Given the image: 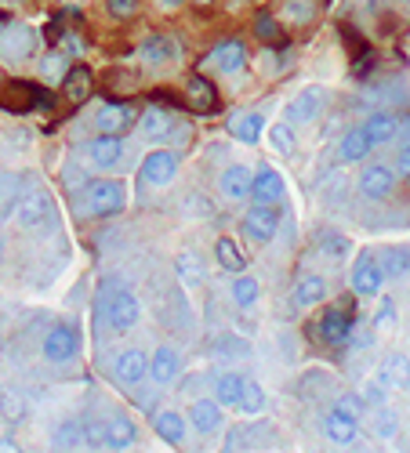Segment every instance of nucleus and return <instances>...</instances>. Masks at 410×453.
<instances>
[{
  "label": "nucleus",
  "instance_id": "a211bd4d",
  "mask_svg": "<svg viewBox=\"0 0 410 453\" xmlns=\"http://www.w3.org/2000/svg\"><path fill=\"white\" fill-rule=\"evenodd\" d=\"M218 188H221V196L226 200H247L251 196V188H254V174H251V167H244V164H233V167H226L221 171V178H218Z\"/></svg>",
  "mask_w": 410,
  "mask_h": 453
},
{
  "label": "nucleus",
  "instance_id": "13d9d810",
  "mask_svg": "<svg viewBox=\"0 0 410 453\" xmlns=\"http://www.w3.org/2000/svg\"><path fill=\"white\" fill-rule=\"evenodd\" d=\"M370 65H375V55L367 51V55H363V58H360V62L352 65V73H356V77H367V69H370Z\"/></svg>",
  "mask_w": 410,
  "mask_h": 453
},
{
  "label": "nucleus",
  "instance_id": "6e6552de",
  "mask_svg": "<svg viewBox=\"0 0 410 453\" xmlns=\"http://www.w3.org/2000/svg\"><path fill=\"white\" fill-rule=\"evenodd\" d=\"M323 105H327V91H323V88H306V91H298V95L287 102L283 120H287L290 127H298V124H313L320 112H323Z\"/></svg>",
  "mask_w": 410,
  "mask_h": 453
},
{
  "label": "nucleus",
  "instance_id": "3c124183",
  "mask_svg": "<svg viewBox=\"0 0 410 453\" xmlns=\"http://www.w3.org/2000/svg\"><path fill=\"white\" fill-rule=\"evenodd\" d=\"M269 134H273V145L280 149V153H294V131H290V124H287V120H283V124H276Z\"/></svg>",
  "mask_w": 410,
  "mask_h": 453
},
{
  "label": "nucleus",
  "instance_id": "e2e57ef3",
  "mask_svg": "<svg viewBox=\"0 0 410 453\" xmlns=\"http://www.w3.org/2000/svg\"><path fill=\"white\" fill-rule=\"evenodd\" d=\"M8 81H12V77H8V73H4V69H0V95H4V88H8Z\"/></svg>",
  "mask_w": 410,
  "mask_h": 453
},
{
  "label": "nucleus",
  "instance_id": "a19ab883",
  "mask_svg": "<svg viewBox=\"0 0 410 453\" xmlns=\"http://www.w3.org/2000/svg\"><path fill=\"white\" fill-rule=\"evenodd\" d=\"M66 73H69V58H66V55L51 51V55L41 58V81H44V84H62Z\"/></svg>",
  "mask_w": 410,
  "mask_h": 453
},
{
  "label": "nucleus",
  "instance_id": "338daca9",
  "mask_svg": "<svg viewBox=\"0 0 410 453\" xmlns=\"http://www.w3.org/2000/svg\"><path fill=\"white\" fill-rule=\"evenodd\" d=\"M197 4H214V0H197Z\"/></svg>",
  "mask_w": 410,
  "mask_h": 453
},
{
  "label": "nucleus",
  "instance_id": "ea45409f",
  "mask_svg": "<svg viewBox=\"0 0 410 453\" xmlns=\"http://www.w3.org/2000/svg\"><path fill=\"white\" fill-rule=\"evenodd\" d=\"M254 36H258L262 44H283V33H280V22H276L273 12H258V19H254Z\"/></svg>",
  "mask_w": 410,
  "mask_h": 453
},
{
  "label": "nucleus",
  "instance_id": "c03bdc74",
  "mask_svg": "<svg viewBox=\"0 0 410 453\" xmlns=\"http://www.w3.org/2000/svg\"><path fill=\"white\" fill-rule=\"evenodd\" d=\"M211 352L214 356H226V359H247L251 356V345L240 342V337H233V334H226V337H218V342L211 345Z\"/></svg>",
  "mask_w": 410,
  "mask_h": 453
},
{
  "label": "nucleus",
  "instance_id": "774afa93",
  "mask_svg": "<svg viewBox=\"0 0 410 453\" xmlns=\"http://www.w3.org/2000/svg\"><path fill=\"white\" fill-rule=\"evenodd\" d=\"M399 4H410V0H399Z\"/></svg>",
  "mask_w": 410,
  "mask_h": 453
},
{
  "label": "nucleus",
  "instance_id": "4c0bfd02",
  "mask_svg": "<svg viewBox=\"0 0 410 453\" xmlns=\"http://www.w3.org/2000/svg\"><path fill=\"white\" fill-rule=\"evenodd\" d=\"M258 297H262V287H258V280L236 273V280H233V305H240V309H254V305H258Z\"/></svg>",
  "mask_w": 410,
  "mask_h": 453
},
{
  "label": "nucleus",
  "instance_id": "20e7f679",
  "mask_svg": "<svg viewBox=\"0 0 410 453\" xmlns=\"http://www.w3.org/2000/svg\"><path fill=\"white\" fill-rule=\"evenodd\" d=\"M36 51V29H29L26 22H4L0 26V58L22 65L26 58H33Z\"/></svg>",
  "mask_w": 410,
  "mask_h": 453
},
{
  "label": "nucleus",
  "instance_id": "39448f33",
  "mask_svg": "<svg viewBox=\"0 0 410 453\" xmlns=\"http://www.w3.org/2000/svg\"><path fill=\"white\" fill-rule=\"evenodd\" d=\"M15 218H19L22 229H41L44 221L55 218V207H51V200H48V193H44V185L22 188L19 203H15Z\"/></svg>",
  "mask_w": 410,
  "mask_h": 453
},
{
  "label": "nucleus",
  "instance_id": "5fc2aeb1",
  "mask_svg": "<svg viewBox=\"0 0 410 453\" xmlns=\"http://www.w3.org/2000/svg\"><path fill=\"white\" fill-rule=\"evenodd\" d=\"M349 345H356V349H370L375 345V334H370V326H352V337H349Z\"/></svg>",
  "mask_w": 410,
  "mask_h": 453
},
{
  "label": "nucleus",
  "instance_id": "052dcab7",
  "mask_svg": "<svg viewBox=\"0 0 410 453\" xmlns=\"http://www.w3.org/2000/svg\"><path fill=\"white\" fill-rule=\"evenodd\" d=\"M8 449H19V442L12 435H0V453H8Z\"/></svg>",
  "mask_w": 410,
  "mask_h": 453
},
{
  "label": "nucleus",
  "instance_id": "72a5a7b5",
  "mask_svg": "<svg viewBox=\"0 0 410 453\" xmlns=\"http://www.w3.org/2000/svg\"><path fill=\"white\" fill-rule=\"evenodd\" d=\"M378 257L389 280H410V247H385Z\"/></svg>",
  "mask_w": 410,
  "mask_h": 453
},
{
  "label": "nucleus",
  "instance_id": "aec40b11",
  "mask_svg": "<svg viewBox=\"0 0 410 453\" xmlns=\"http://www.w3.org/2000/svg\"><path fill=\"white\" fill-rule=\"evenodd\" d=\"M178 373H182V356L171 345H164V349H157L153 356H149V377H153L157 385H171Z\"/></svg>",
  "mask_w": 410,
  "mask_h": 453
},
{
  "label": "nucleus",
  "instance_id": "e433bc0d",
  "mask_svg": "<svg viewBox=\"0 0 410 453\" xmlns=\"http://www.w3.org/2000/svg\"><path fill=\"white\" fill-rule=\"evenodd\" d=\"M51 442L58 449H77V446H88V435H84V421H62L51 435Z\"/></svg>",
  "mask_w": 410,
  "mask_h": 453
},
{
  "label": "nucleus",
  "instance_id": "a18cd8bd",
  "mask_svg": "<svg viewBox=\"0 0 410 453\" xmlns=\"http://www.w3.org/2000/svg\"><path fill=\"white\" fill-rule=\"evenodd\" d=\"M236 410H244V413H262V410H266V392H262V385H258V381H247Z\"/></svg>",
  "mask_w": 410,
  "mask_h": 453
},
{
  "label": "nucleus",
  "instance_id": "7c9ffc66",
  "mask_svg": "<svg viewBox=\"0 0 410 453\" xmlns=\"http://www.w3.org/2000/svg\"><path fill=\"white\" fill-rule=\"evenodd\" d=\"M244 385H247V377H244V373H236V370L218 373V377H214V399H218L221 406H240Z\"/></svg>",
  "mask_w": 410,
  "mask_h": 453
},
{
  "label": "nucleus",
  "instance_id": "c85d7f7f",
  "mask_svg": "<svg viewBox=\"0 0 410 453\" xmlns=\"http://www.w3.org/2000/svg\"><path fill=\"white\" fill-rule=\"evenodd\" d=\"M138 127H142V134H145V138L160 142V138H167V134H171L174 120H171V112H167L164 105H149V109L142 112V117H138Z\"/></svg>",
  "mask_w": 410,
  "mask_h": 453
},
{
  "label": "nucleus",
  "instance_id": "9d476101",
  "mask_svg": "<svg viewBox=\"0 0 410 453\" xmlns=\"http://www.w3.org/2000/svg\"><path fill=\"white\" fill-rule=\"evenodd\" d=\"M36 105H51V95L41 84H26V81H8L4 95H0V109H12V112H26Z\"/></svg>",
  "mask_w": 410,
  "mask_h": 453
},
{
  "label": "nucleus",
  "instance_id": "58836bf2",
  "mask_svg": "<svg viewBox=\"0 0 410 453\" xmlns=\"http://www.w3.org/2000/svg\"><path fill=\"white\" fill-rule=\"evenodd\" d=\"M214 254H218V265L226 269V273H244V265H247V261H244V250H240L229 236H221V240L214 243Z\"/></svg>",
  "mask_w": 410,
  "mask_h": 453
},
{
  "label": "nucleus",
  "instance_id": "6e6d98bb",
  "mask_svg": "<svg viewBox=\"0 0 410 453\" xmlns=\"http://www.w3.org/2000/svg\"><path fill=\"white\" fill-rule=\"evenodd\" d=\"M226 449H247V425H236L226 435Z\"/></svg>",
  "mask_w": 410,
  "mask_h": 453
},
{
  "label": "nucleus",
  "instance_id": "4be33fe9",
  "mask_svg": "<svg viewBox=\"0 0 410 453\" xmlns=\"http://www.w3.org/2000/svg\"><path fill=\"white\" fill-rule=\"evenodd\" d=\"M251 200L254 203H280L283 200V178L273 167H262L254 174V188H251Z\"/></svg>",
  "mask_w": 410,
  "mask_h": 453
},
{
  "label": "nucleus",
  "instance_id": "09e8293b",
  "mask_svg": "<svg viewBox=\"0 0 410 453\" xmlns=\"http://www.w3.org/2000/svg\"><path fill=\"white\" fill-rule=\"evenodd\" d=\"M334 406H338L342 413H349V418H356V421H360V418H363V410H367V399H363V395H352V392H342Z\"/></svg>",
  "mask_w": 410,
  "mask_h": 453
},
{
  "label": "nucleus",
  "instance_id": "8fccbe9b",
  "mask_svg": "<svg viewBox=\"0 0 410 453\" xmlns=\"http://www.w3.org/2000/svg\"><path fill=\"white\" fill-rule=\"evenodd\" d=\"M385 377L378 373L375 381H367V388H363V399H367V406H385Z\"/></svg>",
  "mask_w": 410,
  "mask_h": 453
},
{
  "label": "nucleus",
  "instance_id": "1a4fd4ad",
  "mask_svg": "<svg viewBox=\"0 0 410 453\" xmlns=\"http://www.w3.org/2000/svg\"><path fill=\"white\" fill-rule=\"evenodd\" d=\"M352 326H356V319H352V309H345V305H330L316 323L323 345H349Z\"/></svg>",
  "mask_w": 410,
  "mask_h": 453
},
{
  "label": "nucleus",
  "instance_id": "dca6fc26",
  "mask_svg": "<svg viewBox=\"0 0 410 453\" xmlns=\"http://www.w3.org/2000/svg\"><path fill=\"white\" fill-rule=\"evenodd\" d=\"M145 373H149V356L138 352V349H128V352H120V356L113 359V381H117L120 388L142 385Z\"/></svg>",
  "mask_w": 410,
  "mask_h": 453
},
{
  "label": "nucleus",
  "instance_id": "f704fd0d",
  "mask_svg": "<svg viewBox=\"0 0 410 453\" xmlns=\"http://www.w3.org/2000/svg\"><path fill=\"white\" fill-rule=\"evenodd\" d=\"M363 127H367V134H370V142H375V145H389L399 134V120L392 117V112H375V117H370Z\"/></svg>",
  "mask_w": 410,
  "mask_h": 453
},
{
  "label": "nucleus",
  "instance_id": "bb28decb",
  "mask_svg": "<svg viewBox=\"0 0 410 453\" xmlns=\"http://www.w3.org/2000/svg\"><path fill=\"white\" fill-rule=\"evenodd\" d=\"M153 432L167 442V446H182L185 442V418L174 410H157L153 413Z\"/></svg>",
  "mask_w": 410,
  "mask_h": 453
},
{
  "label": "nucleus",
  "instance_id": "2f4dec72",
  "mask_svg": "<svg viewBox=\"0 0 410 453\" xmlns=\"http://www.w3.org/2000/svg\"><path fill=\"white\" fill-rule=\"evenodd\" d=\"M174 276L182 280V287H200L204 283V261H200V254H193V250H182L178 257H174Z\"/></svg>",
  "mask_w": 410,
  "mask_h": 453
},
{
  "label": "nucleus",
  "instance_id": "37998d69",
  "mask_svg": "<svg viewBox=\"0 0 410 453\" xmlns=\"http://www.w3.org/2000/svg\"><path fill=\"white\" fill-rule=\"evenodd\" d=\"M283 19L294 26H309L316 19V0H287L283 4Z\"/></svg>",
  "mask_w": 410,
  "mask_h": 453
},
{
  "label": "nucleus",
  "instance_id": "680f3d73",
  "mask_svg": "<svg viewBox=\"0 0 410 453\" xmlns=\"http://www.w3.org/2000/svg\"><path fill=\"white\" fill-rule=\"evenodd\" d=\"M157 4H160L164 12H174V8H182V4H185V0H157Z\"/></svg>",
  "mask_w": 410,
  "mask_h": 453
},
{
  "label": "nucleus",
  "instance_id": "0eeeda50",
  "mask_svg": "<svg viewBox=\"0 0 410 453\" xmlns=\"http://www.w3.org/2000/svg\"><path fill=\"white\" fill-rule=\"evenodd\" d=\"M276 229H280V214H276V203H254L247 214H244V236L251 240V243H273V236H276Z\"/></svg>",
  "mask_w": 410,
  "mask_h": 453
},
{
  "label": "nucleus",
  "instance_id": "b1692460",
  "mask_svg": "<svg viewBox=\"0 0 410 453\" xmlns=\"http://www.w3.org/2000/svg\"><path fill=\"white\" fill-rule=\"evenodd\" d=\"M138 55H142V62H145V65H167V62L178 55V44L171 41V36L153 33V36H145V41H142Z\"/></svg>",
  "mask_w": 410,
  "mask_h": 453
},
{
  "label": "nucleus",
  "instance_id": "a878e982",
  "mask_svg": "<svg viewBox=\"0 0 410 453\" xmlns=\"http://www.w3.org/2000/svg\"><path fill=\"white\" fill-rule=\"evenodd\" d=\"M135 439H138V428L128 413H113V418L105 421V446L109 449H128Z\"/></svg>",
  "mask_w": 410,
  "mask_h": 453
},
{
  "label": "nucleus",
  "instance_id": "412c9836",
  "mask_svg": "<svg viewBox=\"0 0 410 453\" xmlns=\"http://www.w3.org/2000/svg\"><path fill=\"white\" fill-rule=\"evenodd\" d=\"M190 421H193V428L200 432V435H214L218 428H221V403L218 399H197L193 406H190Z\"/></svg>",
  "mask_w": 410,
  "mask_h": 453
},
{
  "label": "nucleus",
  "instance_id": "79ce46f5",
  "mask_svg": "<svg viewBox=\"0 0 410 453\" xmlns=\"http://www.w3.org/2000/svg\"><path fill=\"white\" fill-rule=\"evenodd\" d=\"M370 432H375L378 439H396V432H399L396 410H389V406H375V421H370Z\"/></svg>",
  "mask_w": 410,
  "mask_h": 453
},
{
  "label": "nucleus",
  "instance_id": "0e129e2a",
  "mask_svg": "<svg viewBox=\"0 0 410 453\" xmlns=\"http://www.w3.org/2000/svg\"><path fill=\"white\" fill-rule=\"evenodd\" d=\"M0 4H12V8H19V4H22V0H0Z\"/></svg>",
  "mask_w": 410,
  "mask_h": 453
},
{
  "label": "nucleus",
  "instance_id": "393cba45",
  "mask_svg": "<svg viewBox=\"0 0 410 453\" xmlns=\"http://www.w3.org/2000/svg\"><path fill=\"white\" fill-rule=\"evenodd\" d=\"M229 131H233L236 142L258 145V142H262V131H266V117H262V112H236V117L229 120Z\"/></svg>",
  "mask_w": 410,
  "mask_h": 453
},
{
  "label": "nucleus",
  "instance_id": "f3484780",
  "mask_svg": "<svg viewBox=\"0 0 410 453\" xmlns=\"http://www.w3.org/2000/svg\"><path fill=\"white\" fill-rule=\"evenodd\" d=\"M91 91H95V73L88 65H81V62L69 65L66 81H62V95L69 98V105H84L91 98Z\"/></svg>",
  "mask_w": 410,
  "mask_h": 453
},
{
  "label": "nucleus",
  "instance_id": "c756f323",
  "mask_svg": "<svg viewBox=\"0 0 410 453\" xmlns=\"http://www.w3.org/2000/svg\"><path fill=\"white\" fill-rule=\"evenodd\" d=\"M185 98H190V105L197 109V112H214L218 109V91H214V84L207 81V77H190V84H185Z\"/></svg>",
  "mask_w": 410,
  "mask_h": 453
},
{
  "label": "nucleus",
  "instance_id": "864d4df0",
  "mask_svg": "<svg viewBox=\"0 0 410 453\" xmlns=\"http://www.w3.org/2000/svg\"><path fill=\"white\" fill-rule=\"evenodd\" d=\"M62 181H66V185L73 188V193H77V188H84V185H88L91 178H88V174H84V171H81L77 164H69V167L62 171Z\"/></svg>",
  "mask_w": 410,
  "mask_h": 453
},
{
  "label": "nucleus",
  "instance_id": "49530a36",
  "mask_svg": "<svg viewBox=\"0 0 410 453\" xmlns=\"http://www.w3.org/2000/svg\"><path fill=\"white\" fill-rule=\"evenodd\" d=\"M316 243H320V254H327V257H345V254H349V247H352L342 233H320V236H316Z\"/></svg>",
  "mask_w": 410,
  "mask_h": 453
},
{
  "label": "nucleus",
  "instance_id": "4d7b16f0",
  "mask_svg": "<svg viewBox=\"0 0 410 453\" xmlns=\"http://www.w3.org/2000/svg\"><path fill=\"white\" fill-rule=\"evenodd\" d=\"M399 174H403V178L410 181V142H406V145L399 149Z\"/></svg>",
  "mask_w": 410,
  "mask_h": 453
},
{
  "label": "nucleus",
  "instance_id": "5701e85b",
  "mask_svg": "<svg viewBox=\"0 0 410 453\" xmlns=\"http://www.w3.org/2000/svg\"><path fill=\"white\" fill-rule=\"evenodd\" d=\"M323 297H327V280L323 276H316V273L298 276V283H294V305L298 309H313Z\"/></svg>",
  "mask_w": 410,
  "mask_h": 453
},
{
  "label": "nucleus",
  "instance_id": "603ef678",
  "mask_svg": "<svg viewBox=\"0 0 410 453\" xmlns=\"http://www.w3.org/2000/svg\"><path fill=\"white\" fill-rule=\"evenodd\" d=\"M392 323H396V301H382V309H378V316H375V330H392Z\"/></svg>",
  "mask_w": 410,
  "mask_h": 453
},
{
  "label": "nucleus",
  "instance_id": "f03ea898",
  "mask_svg": "<svg viewBox=\"0 0 410 453\" xmlns=\"http://www.w3.org/2000/svg\"><path fill=\"white\" fill-rule=\"evenodd\" d=\"M98 305H102V316H105L109 330H117V334L131 330V326L138 323V312H142L138 297H135L131 290H124L120 283H105V287H102V297H98Z\"/></svg>",
  "mask_w": 410,
  "mask_h": 453
},
{
  "label": "nucleus",
  "instance_id": "f8f14e48",
  "mask_svg": "<svg viewBox=\"0 0 410 453\" xmlns=\"http://www.w3.org/2000/svg\"><path fill=\"white\" fill-rule=\"evenodd\" d=\"M77 349H81V334H77V326L73 323H58L48 337H44V359L48 363H69L73 356H77Z\"/></svg>",
  "mask_w": 410,
  "mask_h": 453
},
{
  "label": "nucleus",
  "instance_id": "de8ad7c7",
  "mask_svg": "<svg viewBox=\"0 0 410 453\" xmlns=\"http://www.w3.org/2000/svg\"><path fill=\"white\" fill-rule=\"evenodd\" d=\"M138 4H142V0H105V12H109V19L124 22V19L138 15Z\"/></svg>",
  "mask_w": 410,
  "mask_h": 453
},
{
  "label": "nucleus",
  "instance_id": "c9c22d12",
  "mask_svg": "<svg viewBox=\"0 0 410 453\" xmlns=\"http://www.w3.org/2000/svg\"><path fill=\"white\" fill-rule=\"evenodd\" d=\"M382 377H385L389 388H410V359L403 352H392L382 363Z\"/></svg>",
  "mask_w": 410,
  "mask_h": 453
},
{
  "label": "nucleus",
  "instance_id": "cd10ccee",
  "mask_svg": "<svg viewBox=\"0 0 410 453\" xmlns=\"http://www.w3.org/2000/svg\"><path fill=\"white\" fill-rule=\"evenodd\" d=\"M370 149H375V142H370L367 127H349V131L342 134L338 153H342V160H345V164H360V160H367Z\"/></svg>",
  "mask_w": 410,
  "mask_h": 453
},
{
  "label": "nucleus",
  "instance_id": "7ed1b4c3",
  "mask_svg": "<svg viewBox=\"0 0 410 453\" xmlns=\"http://www.w3.org/2000/svg\"><path fill=\"white\" fill-rule=\"evenodd\" d=\"M385 269H382V257L375 250H360V257L352 261V273H349V283H352V294L360 297H375L382 294L385 287Z\"/></svg>",
  "mask_w": 410,
  "mask_h": 453
},
{
  "label": "nucleus",
  "instance_id": "2eb2a0df",
  "mask_svg": "<svg viewBox=\"0 0 410 453\" xmlns=\"http://www.w3.org/2000/svg\"><path fill=\"white\" fill-rule=\"evenodd\" d=\"M396 188V171L385 167V164H367L363 174H360V193L367 200H389Z\"/></svg>",
  "mask_w": 410,
  "mask_h": 453
},
{
  "label": "nucleus",
  "instance_id": "473e14b6",
  "mask_svg": "<svg viewBox=\"0 0 410 453\" xmlns=\"http://www.w3.org/2000/svg\"><path fill=\"white\" fill-rule=\"evenodd\" d=\"M0 418L8 425H22L29 418V403L19 388H0Z\"/></svg>",
  "mask_w": 410,
  "mask_h": 453
},
{
  "label": "nucleus",
  "instance_id": "9b49d317",
  "mask_svg": "<svg viewBox=\"0 0 410 453\" xmlns=\"http://www.w3.org/2000/svg\"><path fill=\"white\" fill-rule=\"evenodd\" d=\"M138 117H142V112L131 102H105L98 109V117H95V127L102 134H124V131H131L138 124Z\"/></svg>",
  "mask_w": 410,
  "mask_h": 453
},
{
  "label": "nucleus",
  "instance_id": "f257e3e1",
  "mask_svg": "<svg viewBox=\"0 0 410 453\" xmlns=\"http://www.w3.org/2000/svg\"><path fill=\"white\" fill-rule=\"evenodd\" d=\"M128 203V188L113 178H91L84 188H77V214L84 218H109V214H120Z\"/></svg>",
  "mask_w": 410,
  "mask_h": 453
},
{
  "label": "nucleus",
  "instance_id": "ddd939ff",
  "mask_svg": "<svg viewBox=\"0 0 410 453\" xmlns=\"http://www.w3.org/2000/svg\"><path fill=\"white\" fill-rule=\"evenodd\" d=\"M84 157L98 171H113L124 160V142H120V134H98L84 145Z\"/></svg>",
  "mask_w": 410,
  "mask_h": 453
},
{
  "label": "nucleus",
  "instance_id": "423d86ee",
  "mask_svg": "<svg viewBox=\"0 0 410 453\" xmlns=\"http://www.w3.org/2000/svg\"><path fill=\"white\" fill-rule=\"evenodd\" d=\"M174 174H178V153L174 149H157V153H149L138 167V181L145 188H164V185L174 181Z\"/></svg>",
  "mask_w": 410,
  "mask_h": 453
},
{
  "label": "nucleus",
  "instance_id": "69168bd1",
  "mask_svg": "<svg viewBox=\"0 0 410 453\" xmlns=\"http://www.w3.org/2000/svg\"><path fill=\"white\" fill-rule=\"evenodd\" d=\"M236 4H244V0H229V8H236Z\"/></svg>",
  "mask_w": 410,
  "mask_h": 453
},
{
  "label": "nucleus",
  "instance_id": "4468645a",
  "mask_svg": "<svg viewBox=\"0 0 410 453\" xmlns=\"http://www.w3.org/2000/svg\"><path fill=\"white\" fill-rule=\"evenodd\" d=\"M247 62V44L240 41V36H229V41L214 44V51L204 58L200 69H218V73H240Z\"/></svg>",
  "mask_w": 410,
  "mask_h": 453
},
{
  "label": "nucleus",
  "instance_id": "6ab92c4d",
  "mask_svg": "<svg viewBox=\"0 0 410 453\" xmlns=\"http://www.w3.org/2000/svg\"><path fill=\"white\" fill-rule=\"evenodd\" d=\"M323 432H327V439L330 442H338V446H352L356 442V435H360V421L356 418H349V413H342L338 406H334L327 418H323Z\"/></svg>",
  "mask_w": 410,
  "mask_h": 453
},
{
  "label": "nucleus",
  "instance_id": "bf43d9fd",
  "mask_svg": "<svg viewBox=\"0 0 410 453\" xmlns=\"http://www.w3.org/2000/svg\"><path fill=\"white\" fill-rule=\"evenodd\" d=\"M62 44H66V51H73V55H81V48H84V44H81V36H66Z\"/></svg>",
  "mask_w": 410,
  "mask_h": 453
}]
</instances>
